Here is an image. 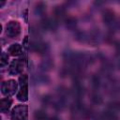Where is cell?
<instances>
[{"label": "cell", "mask_w": 120, "mask_h": 120, "mask_svg": "<svg viewBox=\"0 0 120 120\" xmlns=\"http://www.w3.org/2000/svg\"><path fill=\"white\" fill-rule=\"evenodd\" d=\"M31 49L35 52H43L46 49V46H45L44 43L33 42V43H31Z\"/></svg>", "instance_id": "9"}, {"label": "cell", "mask_w": 120, "mask_h": 120, "mask_svg": "<svg viewBox=\"0 0 120 120\" xmlns=\"http://www.w3.org/2000/svg\"><path fill=\"white\" fill-rule=\"evenodd\" d=\"M8 55L6 52H3L1 55V60H0V66L1 67H5L8 64Z\"/></svg>", "instance_id": "13"}, {"label": "cell", "mask_w": 120, "mask_h": 120, "mask_svg": "<svg viewBox=\"0 0 120 120\" xmlns=\"http://www.w3.org/2000/svg\"><path fill=\"white\" fill-rule=\"evenodd\" d=\"M4 4H5V2H4V1H3V2H1V3H0V7H2Z\"/></svg>", "instance_id": "18"}, {"label": "cell", "mask_w": 120, "mask_h": 120, "mask_svg": "<svg viewBox=\"0 0 120 120\" xmlns=\"http://www.w3.org/2000/svg\"><path fill=\"white\" fill-rule=\"evenodd\" d=\"M23 69V61L22 59H15L11 62L9 68H8V72L11 75H17L20 74Z\"/></svg>", "instance_id": "4"}, {"label": "cell", "mask_w": 120, "mask_h": 120, "mask_svg": "<svg viewBox=\"0 0 120 120\" xmlns=\"http://www.w3.org/2000/svg\"><path fill=\"white\" fill-rule=\"evenodd\" d=\"M27 116V106L18 105L11 111L12 120H25Z\"/></svg>", "instance_id": "2"}, {"label": "cell", "mask_w": 120, "mask_h": 120, "mask_svg": "<svg viewBox=\"0 0 120 120\" xmlns=\"http://www.w3.org/2000/svg\"><path fill=\"white\" fill-rule=\"evenodd\" d=\"M8 52H9L10 55L18 56V55H21L22 54V47H21L20 44L15 43V44H12V45L9 46Z\"/></svg>", "instance_id": "6"}, {"label": "cell", "mask_w": 120, "mask_h": 120, "mask_svg": "<svg viewBox=\"0 0 120 120\" xmlns=\"http://www.w3.org/2000/svg\"><path fill=\"white\" fill-rule=\"evenodd\" d=\"M28 37H25V38H24V41H23V46L24 47H27V45H28Z\"/></svg>", "instance_id": "16"}, {"label": "cell", "mask_w": 120, "mask_h": 120, "mask_svg": "<svg viewBox=\"0 0 120 120\" xmlns=\"http://www.w3.org/2000/svg\"><path fill=\"white\" fill-rule=\"evenodd\" d=\"M6 32L8 37L9 38H15L17 37L21 32V26L20 23L17 21H10L6 27Z\"/></svg>", "instance_id": "3"}, {"label": "cell", "mask_w": 120, "mask_h": 120, "mask_svg": "<svg viewBox=\"0 0 120 120\" xmlns=\"http://www.w3.org/2000/svg\"><path fill=\"white\" fill-rule=\"evenodd\" d=\"M11 104H12V100H11L10 98H3V99L1 100V103H0L1 112H7L9 110Z\"/></svg>", "instance_id": "8"}, {"label": "cell", "mask_w": 120, "mask_h": 120, "mask_svg": "<svg viewBox=\"0 0 120 120\" xmlns=\"http://www.w3.org/2000/svg\"><path fill=\"white\" fill-rule=\"evenodd\" d=\"M114 12L111 9H105L103 11V14H102V19H103V22L106 23V24H110L112 23L113 21H114Z\"/></svg>", "instance_id": "5"}, {"label": "cell", "mask_w": 120, "mask_h": 120, "mask_svg": "<svg viewBox=\"0 0 120 120\" xmlns=\"http://www.w3.org/2000/svg\"><path fill=\"white\" fill-rule=\"evenodd\" d=\"M66 24L68 27H71V26H74L76 24V19L73 18V17H69L66 20Z\"/></svg>", "instance_id": "14"}, {"label": "cell", "mask_w": 120, "mask_h": 120, "mask_svg": "<svg viewBox=\"0 0 120 120\" xmlns=\"http://www.w3.org/2000/svg\"><path fill=\"white\" fill-rule=\"evenodd\" d=\"M18 88V83L15 80H8L2 83L1 86V90H2V94L8 97V96H12L15 94V92L17 91Z\"/></svg>", "instance_id": "1"}, {"label": "cell", "mask_w": 120, "mask_h": 120, "mask_svg": "<svg viewBox=\"0 0 120 120\" xmlns=\"http://www.w3.org/2000/svg\"><path fill=\"white\" fill-rule=\"evenodd\" d=\"M111 108H112V110H114V111H118V112H120V101L112 104Z\"/></svg>", "instance_id": "15"}, {"label": "cell", "mask_w": 120, "mask_h": 120, "mask_svg": "<svg viewBox=\"0 0 120 120\" xmlns=\"http://www.w3.org/2000/svg\"><path fill=\"white\" fill-rule=\"evenodd\" d=\"M34 117L36 120H46L47 118V114L44 111H41V110H38V111H36L35 113H34Z\"/></svg>", "instance_id": "10"}, {"label": "cell", "mask_w": 120, "mask_h": 120, "mask_svg": "<svg viewBox=\"0 0 120 120\" xmlns=\"http://www.w3.org/2000/svg\"><path fill=\"white\" fill-rule=\"evenodd\" d=\"M19 82L21 84V86H25L27 85V82H28V77L26 74H22L19 78Z\"/></svg>", "instance_id": "12"}, {"label": "cell", "mask_w": 120, "mask_h": 120, "mask_svg": "<svg viewBox=\"0 0 120 120\" xmlns=\"http://www.w3.org/2000/svg\"><path fill=\"white\" fill-rule=\"evenodd\" d=\"M27 98H28V87H27V85L22 86L17 94V98L20 101H26Z\"/></svg>", "instance_id": "7"}, {"label": "cell", "mask_w": 120, "mask_h": 120, "mask_svg": "<svg viewBox=\"0 0 120 120\" xmlns=\"http://www.w3.org/2000/svg\"><path fill=\"white\" fill-rule=\"evenodd\" d=\"M65 14V10L62 7H56V8L54 9V15L57 19H61Z\"/></svg>", "instance_id": "11"}, {"label": "cell", "mask_w": 120, "mask_h": 120, "mask_svg": "<svg viewBox=\"0 0 120 120\" xmlns=\"http://www.w3.org/2000/svg\"><path fill=\"white\" fill-rule=\"evenodd\" d=\"M50 120H58V118H56V117H52V118H51Z\"/></svg>", "instance_id": "17"}]
</instances>
